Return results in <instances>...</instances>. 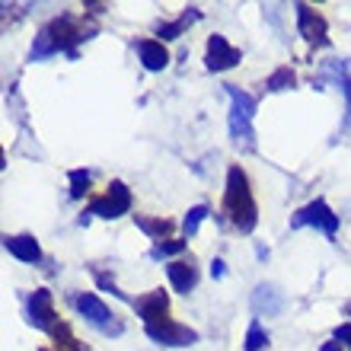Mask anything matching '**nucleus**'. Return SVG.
Returning <instances> with one entry per match:
<instances>
[{
  "instance_id": "nucleus-1",
  "label": "nucleus",
  "mask_w": 351,
  "mask_h": 351,
  "mask_svg": "<svg viewBox=\"0 0 351 351\" xmlns=\"http://www.w3.org/2000/svg\"><path fill=\"white\" fill-rule=\"evenodd\" d=\"M223 211L230 214V223L240 233H252L256 223H259V208H256V198H252L250 179L240 167L227 169V189H223Z\"/></svg>"
},
{
  "instance_id": "nucleus-2",
  "label": "nucleus",
  "mask_w": 351,
  "mask_h": 351,
  "mask_svg": "<svg viewBox=\"0 0 351 351\" xmlns=\"http://www.w3.org/2000/svg\"><path fill=\"white\" fill-rule=\"evenodd\" d=\"M80 38H90V32H80L71 16L51 19V23L36 36L32 61H42V58L58 55V51H71V55H74V42H80Z\"/></svg>"
},
{
  "instance_id": "nucleus-3",
  "label": "nucleus",
  "mask_w": 351,
  "mask_h": 351,
  "mask_svg": "<svg viewBox=\"0 0 351 351\" xmlns=\"http://www.w3.org/2000/svg\"><path fill=\"white\" fill-rule=\"evenodd\" d=\"M227 96H230V138L240 144L243 150L256 147V134H252V115H256V99L246 96L240 86L227 84Z\"/></svg>"
},
{
  "instance_id": "nucleus-4",
  "label": "nucleus",
  "mask_w": 351,
  "mask_h": 351,
  "mask_svg": "<svg viewBox=\"0 0 351 351\" xmlns=\"http://www.w3.org/2000/svg\"><path fill=\"white\" fill-rule=\"evenodd\" d=\"M74 306H77V313L84 316L90 326H96L102 335H121V332H125V326H121L119 319H112L109 306L102 304L96 294H77L74 297Z\"/></svg>"
},
{
  "instance_id": "nucleus-5",
  "label": "nucleus",
  "mask_w": 351,
  "mask_h": 351,
  "mask_svg": "<svg viewBox=\"0 0 351 351\" xmlns=\"http://www.w3.org/2000/svg\"><path fill=\"white\" fill-rule=\"evenodd\" d=\"M291 227H294V230H300V227H319L326 237H335V230H339V214H332V208H329L323 198H316V202L304 204V208L291 217Z\"/></svg>"
},
{
  "instance_id": "nucleus-6",
  "label": "nucleus",
  "mask_w": 351,
  "mask_h": 351,
  "mask_svg": "<svg viewBox=\"0 0 351 351\" xmlns=\"http://www.w3.org/2000/svg\"><path fill=\"white\" fill-rule=\"evenodd\" d=\"M131 211V192H128V185L125 182H115L109 185V192L102 195V198H93L90 208H86V217L90 214H99V217H106V221H115V217H121V214H128Z\"/></svg>"
},
{
  "instance_id": "nucleus-7",
  "label": "nucleus",
  "mask_w": 351,
  "mask_h": 351,
  "mask_svg": "<svg viewBox=\"0 0 351 351\" xmlns=\"http://www.w3.org/2000/svg\"><path fill=\"white\" fill-rule=\"evenodd\" d=\"M144 332L157 345H167V348H185V345L198 342V332H195V329H189V326H182V323H173V319L144 326Z\"/></svg>"
},
{
  "instance_id": "nucleus-8",
  "label": "nucleus",
  "mask_w": 351,
  "mask_h": 351,
  "mask_svg": "<svg viewBox=\"0 0 351 351\" xmlns=\"http://www.w3.org/2000/svg\"><path fill=\"white\" fill-rule=\"evenodd\" d=\"M297 32L310 42V45H326L329 38H326V32H329V26H326V19L316 13L310 3H297Z\"/></svg>"
},
{
  "instance_id": "nucleus-9",
  "label": "nucleus",
  "mask_w": 351,
  "mask_h": 351,
  "mask_svg": "<svg viewBox=\"0 0 351 351\" xmlns=\"http://www.w3.org/2000/svg\"><path fill=\"white\" fill-rule=\"evenodd\" d=\"M29 323L38 326V329H45V332H51V329L58 326V316H55V297H51V291L38 287L36 294L29 297Z\"/></svg>"
},
{
  "instance_id": "nucleus-10",
  "label": "nucleus",
  "mask_w": 351,
  "mask_h": 351,
  "mask_svg": "<svg viewBox=\"0 0 351 351\" xmlns=\"http://www.w3.org/2000/svg\"><path fill=\"white\" fill-rule=\"evenodd\" d=\"M204 64H208V71H230V67L240 64V48H233L223 36H211Z\"/></svg>"
},
{
  "instance_id": "nucleus-11",
  "label": "nucleus",
  "mask_w": 351,
  "mask_h": 351,
  "mask_svg": "<svg viewBox=\"0 0 351 351\" xmlns=\"http://www.w3.org/2000/svg\"><path fill=\"white\" fill-rule=\"evenodd\" d=\"M134 304V310H138V316L144 319V326L150 323H163V319H169V297L167 291H150V294L138 297V300H131Z\"/></svg>"
},
{
  "instance_id": "nucleus-12",
  "label": "nucleus",
  "mask_w": 351,
  "mask_h": 351,
  "mask_svg": "<svg viewBox=\"0 0 351 351\" xmlns=\"http://www.w3.org/2000/svg\"><path fill=\"white\" fill-rule=\"evenodd\" d=\"M285 310V294L278 291L275 285H256V291H252V313L256 316H278Z\"/></svg>"
},
{
  "instance_id": "nucleus-13",
  "label": "nucleus",
  "mask_w": 351,
  "mask_h": 351,
  "mask_svg": "<svg viewBox=\"0 0 351 351\" xmlns=\"http://www.w3.org/2000/svg\"><path fill=\"white\" fill-rule=\"evenodd\" d=\"M167 275H169V285H173V291H179V294H189V291H195V285H198V268H195V262L189 259H176L167 265Z\"/></svg>"
},
{
  "instance_id": "nucleus-14",
  "label": "nucleus",
  "mask_w": 351,
  "mask_h": 351,
  "mask_svg": "<svg viewBox=\"0 0 351 351\" xmlns=\"http://www.w3.org/2000/svg\"><path fill=\"white\" fill-rule=\"evenodd\" d=\"M3 250L19 262H38L42 259V246H38L36 237L29 233H19V237H3Z\"/></svg>"
},
{
  "instance_id": "nucleus-15",
  "label": "nucleus",
  "mask_w": 351,
  "mask_h": 351,
  "mask_svg": "<svg viewBox=\"0 0 351 351\" xmlns=\"http://www.w3.org/2000/svg\"><path fill=\"white\" fill-rule=\"evenodd\" d=\"M138 58L147 71H163L169 64V51L160 38H141L138 42Z\"/></svg>"
},
{
  "instance_id": "nucleus-16",
  "label": "nucleus",
  "mask_w": 351,
  "mask_h": 351,
  "mask_svg": "<svg viewBox=\"0 0 351 351\" xmlns=\"http://www.w3.org/2000/svg\"><path fill=\"white\" fill-rule=\"evenodd\" d=\"M134 223L147 233L150 240H157V243H163V237L173 233V221H167V217H144V214H134Z\"/></svg>"
},
{
  "instance_id": "nucleus-17",
  "label": "nucleus",
  "mask_w": 351,
  "mask_h": 351,
  "mask_svg": "<svg viewBox=\"0 0 351 351\" xmlns=\"http://www.w3.org/2000/svg\"><path fill=\"white\" fill-rule=\"evenodd\" d=\"M192 19H198V10H192V13H182V16L176 19V23H160V26H157L160 42H167V38H179V36H182V29L189 26Z\"/></svg>"
},
{
  "instance_id": "nucleus-18",
  "label": "nucleus",
  "mask_w": 351,
  "mask_h": 351,
  "mask_svg": "<svg viewBox=\"0 0 351 351\" xmlns=\"http://www.w3.org/2000/svg\"><path fill=\"white\" fill-rule=\"evenodd\" d=\"M294 84H297L294 71H291V67H278L275 74L265 80V90H268V93H285V90H291Z\"/></svg>"
},
{
  "instance_id": "nucleus-19",
  "label": "nucleus",
  "mask_w": 351,
  "mask_h": 351,
  "mask_svg": "<svg viewBox=\"0 0 351 351\" xmlns=\"http://www.w3.org/2000/svg\"><path fill=\"white\" fill-rule=\"evenodd\" d=\"M204 217H208V204H195V208H189V214H185V221H182L185 240L198 233V227H202V221H204Z\"/></svg>"
},
{
  "instance_id": "nucleus-20",
  "label": "nucleus",
  "mask_w": 351,
  "mask_h": 351,
  "mask_svg": "<svg viewBox=\"0 0 351 351\" xmlns=\"http://www.w3.org/2000/svg\"><path fill=\"white\" fill-rule=\"evenodd\" d=\"M93 185V176L86 169H71V198H84Z\"/></svg>"
},
{
  "instance_id": "nucleus-21",
  "label": "nucleus",
  "mask_w": 351,
  "mask_h": 351,
  "mask_svg": "<svg viewBox=\"0 0 351 351\" xmlns=\"http://www.w3.org/2000/svg\"><path fill=\"white\" fill-rule=\"evenodd\" d=\"M265 345H268V332L252 319L250 329H246V351H262Z\"/></svg>"
},
{
  "instance_id": "nucleus-22",
  "label": "nucleus",
  "mask_w": 351,
  "mask_h": 351,
  "mask_svg": "<svg viewBox=\"0 0 351 351\" xmlns=\"http://www.w3.org/2000/svg\"><path fill=\"white\" fill-rule=\"evenodd\" d=\"M182 250H185V240H163L150 250V259H169V256H176Z\"/></svg>"
},
{
  "instance_id": "nucleus-23",
  "label": "nucleus",
  "mask_w": 351,
  "mask_h": 351,
  "mask_svg": "<svg viewBox=\"0 0 351 351\" xmlns=\"http://www.w3.org/2000/svg\"><path fill=\"white\" fill-rule=\"evenodd\" d=\"M96 281H99L102 291H109V294H115V297H125V294L119 291V287H115V281H109V278L102 275V271H96Z\"/></svg>"
},
{
  "instance_id": "nucleus-24",
  "label": "nucleus",
  "mask_w": 351,
  "mask_h": 351,
  "mask_svg": "<svg viewBox=\"0 0 351 351\" xmlns=\"http://www.w3.org/2000/svg\"><path fill=\"white\" fill-rule=\"evenodd\" d=\"M335 342L351 345V326H339V329H335Z\"/></svg>"
},
{
  "instance_id": "nucleus-25",
  "label": "nucleus",
  "mask_w": 351,
  "mask_h": 351,
  "mask_svg": "<svg viewBox=\"0 0 351 351\" xmlns=\"http://www.w3.org/2000/svg\"><path fill=\"white\" fill-rule=\"evenodd\" d=\"M223 271H227V268H223V262L214 259V262H211V275H214V278H223Z\"/></svg>"
},
{
  "instance_id": "nucleus-26",
  "label": "nucleus",
  "mask_w": 351,
  "mask_h": 351,
  "mask_svg": "<svg viewBox=\"0 0 351 351\" xmlns=\"http://www.w3.org/2000/svg\"><path fill=\"white\" fill-rule=\"evenodd\" d=\"M323 351H342V342H326Z\"/></svg>"
},
{
  "instance_id": "nucleus-27",
  "label": "nucleus",
  "mask_w": 351,
  "mask_h": 351,
  "mask_svg": "<svg viewBox=\"0 0 351 351\" xmlns=\"http://www.w3.org/2000/svg\"><path fill=\"white\" fill-rule=\"evenodd\" d=\"M345 96H348V102H351V77L345 80Z\"/></svg>"
},
{
  "instance_id": "nucleus-28",
  "label": "nucleus",
  "mask_w": 351,
  "mask_h": 351,
  "mask_svg": "<svg viewBox=\"0 0 351 351\" xmlns=\"http://www.w3.org/2000/svg\"><path fill=\"white\" fill-rule=\"evenodd\" d=\"M348 316H351V306H348Z\"/></svg>"
}]
</instances>
